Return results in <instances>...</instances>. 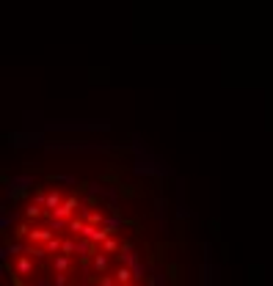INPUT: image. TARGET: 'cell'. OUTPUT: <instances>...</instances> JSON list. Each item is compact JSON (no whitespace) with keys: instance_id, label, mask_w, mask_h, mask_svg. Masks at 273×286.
Segmentation results:
<instances>
[{"instance_id":"1","label":"cell","mask_w":273,"mask_h":286,"mask_svg":"<svg viewBox=\"0 0 273 286\" xmlns=\"http://www.w3.org/2000/svg\"><path fill=\"white\" fill-rule=\"evenodd\" d=\"M116 278H119V281H124V284H127L130 278H133V272H130V270H127V267H121V270H119V272H116Z\"/></svg>"},{"instance_id":"2","label":"cell","mask_w":273,"mask_h":286,"mask_svg":"<svg viewBox=\"0 0 273 286\" xmlns=\"http://www.w3.org/2000/svg\"><path fill=\"white\" fill-rule=\"evenodd\" d=\"M166 272H169V281H177V272H179V267H177V264H169V270H166Z\"/></svg>"},{"instance_id":"3","label":"cell","mask_w":273,"mask_h":286,"mask_svg":"<svg viewBox=\"0 0 273 286\" xmlns=\"http://www.w3.org/2000/svg\"><path fill=\"white\" fill-rule=\"evenodd\" d=\"M94 267H97V270H105V259H102V256H97V261H94Z\"/></svg>"}]
</instances>
